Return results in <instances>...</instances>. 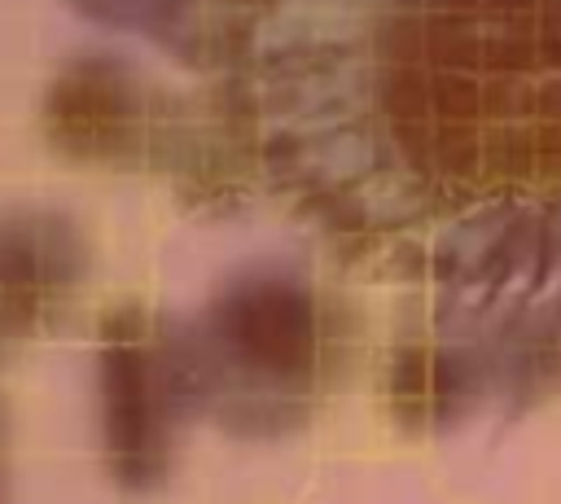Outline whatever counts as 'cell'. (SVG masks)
Here are the masks:
<instances>
[{
  "mask_svg": "<svg viewBox=\"0 0 561 504\" xmlns=\"http://www.w3.org/2000/svg\"><path fill=\"white\" fill-rule=\"evenodd\" d=\"M83 9L118 22V26H162V22H175L184 13V0H79Z\"/></svg>",
  "mask_w": 561,
  "mask_h": 504,
  "instance_id": "7a4b0ae2",
  "label": "cell"
},
{
  "mask_svg": "<svg viewBox=\"0 0 561 504\" xmlns=\"http://www.w3.org/2000/svg\"><path fill=\"white\" fill-rule=\"evenodd\" d=\"M53 136L79 153H123L136 131V96L127 75L110 61L75 66L48 96Z\"/></svg>",
  "mask_w": 561,
  "mask_h": 504,
  "instance_id": "6da1fadb",
  "label": "cell"
}]
</instances>
